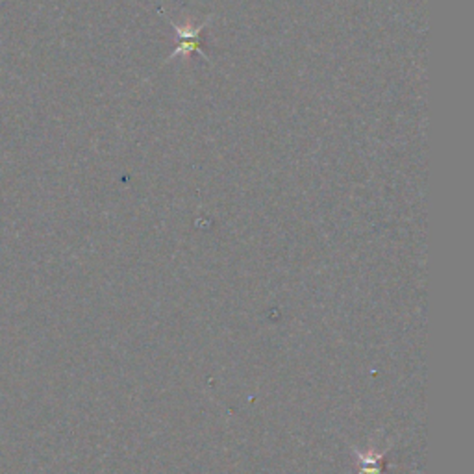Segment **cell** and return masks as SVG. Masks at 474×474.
Masks as SVG:
<instances>
[{
    "mask_svg": "<svg viewBox=\"0 0 474 474\" xmlns=\"http://www.w3.org/2000/svg\"><path fill=\"white\" fill-rule=\"evenodd\" d=\"M163 13V12H161ZM165 15V13H163ZM167 17V15H165ZM169 19V17H167ZM213 19V15H210L204 22L197 24V26H193V24H187V26H180L177 24L173 19H169V24L175 28V34H177V48L173 50V54L169 56V58H167L165 62H171L175 58H187V56H191L193 52H197L199 56H203V58L206 62H210L208 56L203 52L201 48V32L204 30V28L210 24V21Z\"/></svg>",
    "mask_w": 474,
    "mask_h": 474,
    "instance_id": "obj_1",
    "label": "cell"
}]
</instances>
